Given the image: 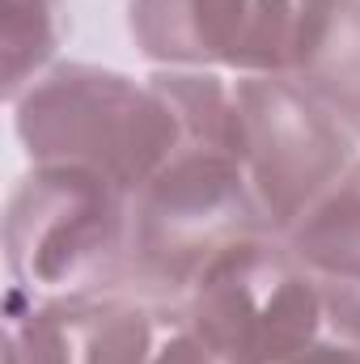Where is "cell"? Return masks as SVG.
<instances>
[{"instance_id":"7a4b0ae2","label":"cell","mask_w":360,"mask_h":364,"mask_svg":"<svg viewBox=\"0 0 360 364\" xmlns=\"http://www.w3.org/2000/svg\"><path fill=\"white\" fill-rule=\"evenodd\" d=\"M275 233L242 161L182 144L132 195V246L123 292L179 309L186 292L242 242Z\"/></svg>"},{"instance_id":"30bf717a","label":"cell","mask_w":360,"mask_h":364,"mask_svg":"<svg viewBox=\"0 0 360 364\" xmlns=\"http://www.w3.org/2000/svg\"><path fill=\"white\" fill-rule=\"evenodd\" d=\"M360 140V0H335L327 30L292 77Z\"/></svg>"},{"instance_id":"8992f818","label":"cell","mask_w":360,"mask_h":364,"mask_svg":"<svg viewBox=\"0 0 360 364\" xmlns=\"http://www.w3.org/2000/svg\"><path fill=\"white\" fill-rule=\"evenodd\" d=\"M242 149L238 161L268 208L275 233H288L360 157V140L292 77H238Z\"/></svg>"},{"instance_id":"7c38bea8","label":"cell","mask_w":360,"mask_h":364,"mask_svg":"<svg viewBox=\"0 0 360 364\" xmlns=\"http://www.w3.org/2000/svg\"><path fill=\"white\" fill-rule=\"evenodd\" d=\"M292 364H360V284L327 279L322 331Z\"/></svg>"},{"instance_id":"9c48e42d","label":"cell","mask_w":360,"mask_h":364,"mask_svg":"<svg viewBox=\"0 0 360 364\" xmlns=\"http://www.w3.org/2000/svg\"><path fill=\"white\" fill-rule=\"evenodd\" d=\"M284 237L322 279L360 284V157Z\"/></svg>"},{"instance_id":"6da1fadb","label":"cell","mask_w":360,"mask_h":364,"mask_svg":"<svg viewBox=\"0 0 360 364\" xmlns=\"http://www.w3.org/2000/svg\"><path fill=\"white\" fill-rule=\"evenodd\" d=\"M26 161L97 170L132 195L182 144V123L166 93L123 68L60 60L9 102Z\"/></svg>"},{"instance_id":"ba28073f","label":"cell","mask_w":360,"mask_h":364,"mask_svg":"<svg viewBox=\"0 0 360 364\" xmlns=\"http://www.w3.org/2000/svg\"><path fill=\"white\" fill-rule=\"evenodd\" d=\"M149 81L174 106L186 144L238 157V149H242V97H238V77L233 73L149 68Z\"/></svg>"},{"instance_id":"4fadbf2b","label":"cell","mask_w":360,"mask_h":364,"mask_svg":"<svg viewBox=\"0 0 360 364\" xmlns=\"http://www.w3.org/2000/svg\"><path fill=\"white\" fill-rule=\"evenodd\" d=\"M153 364H225V360H216L179 318H174L170 331H166V339H162V348H157V356H153Z\"/></svg>"},{"instance_id":"3957f363","label":"cell","mask_w":360,"mask_h":364,"mask_svg":"<svg viewBox=\"0 0 360 364\" xmlns=\"http://www.w3.org/2000/svg\"><path fill=\"white\" fill-rule=\"evenodd\" d=\"M132 191L115 178L26 161L4 195V275L26 296L123 292Z\"/></svg>"},{"instance_id":"277c9868","label":"cell","mask_w":360,"mask_h":364,"mask_svg":"<svg viewBox=\"0 0 360 364\" xmlns=\"http://www.w3.org/2000/svg\"><path fill=\"white\" fill-rule=\"evenodd\" d=\"M174 318L225 364H292L322 331L327 279L284 233H268L229 250Z\"/></svg>"},{"instance_id":"52a82bcc","label":"cell","mask_w":360,"mask_h":364,"mask_svg":"<svg viewBox=\"0 0 360 364\" xmlns=\"http://www.w3.org/2000/svg\"><path fill=\"white\" fill-rule=\"evenodd\" d=\"M174 314L136 292H4V364H153Z\"/></svg>"},{"instance_id":"8fae6325","label":"cell","mask_w":360,"mask_h":364,"mask_svg":"<svg viewBox=\"0 0 360 364\" xmlns=\"http://www.w3.org/2000/svg\"><path fill=\"white\" fill-rule=\"evenodd\" d=\"M68 38V0H0V55H4V102L34 85L60 64Z\"/></svg>"},{"instance_id":"5b68a950","label":"cell","mask_w":360,"mask_h":364,"mask_svg":"<svg viewBox=\"0 0 360 364\" xmlns=\"http://www.w3.org/2000/svg\"><path fill=\"white\" fill-rule=\"evenodd\" d=\"M335 0H127V38L149 68L297 77Z\"/></svg>"}]
</instances>
